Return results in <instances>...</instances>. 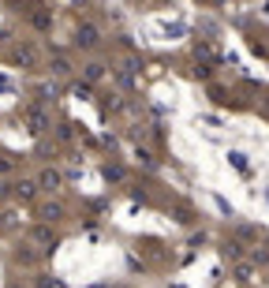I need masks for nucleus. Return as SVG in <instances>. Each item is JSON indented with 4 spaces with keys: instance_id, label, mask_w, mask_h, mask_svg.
Masks as SVG:
<instances>
[{
    "instance_id": "nucleus-3",
    "label": "nucleus",
    "mask_w": 269,
    "mask_h": 288,
    "mask_svg": "<svg viewBox=\"0 0 269 288\" xmlns=\"http://www.w3.org/2000/svg\"><path fill=\"white\" fill-rule=\"evenodd\" d=\"M38 187H42V191H56V187H60V172L56 169H45L42 176H38Z\"/></svg>"
},
{
    "instance_id": "nucleus-9",
    "label": "nucleus",
    "mask_w": 269,
    "mask_h": 288,
    "mask_svg": "<svg viewBox=\"0 0 269 288\" xmlns=\"http://www.w3.org/2000/svg\"><path fill=\"white\" fill-rule=\"evenodd\" d=\"M235 277H239V281H251L254 277V266L251 262H239V266H235Z\"/></svg>"
},
{
    "instance_id": "nucleus-12",
    "label": "nucleus",
    "mask_w": 269,
    "mask_h": 288,
    "mask_svg": "<svg viewBox=\"0 0 269 288\" xmlns=\"http://www.w3.org/2000/svg\"><path fill=\"white\" fill-rule=\"evenodd\" d=\"M71 94H75V97H90V83H75V86H71Z\"/></svg>"
},
{
    "instance_id": "nucleus-2",
    "label": "nucleus",
    "mask_w": 269,
    "mask_h": 288,
    "mask_svg": "<svg viewBox=\"0 0 269 288\" xmlns=\"http://www.w3.org/2000/svg\"><path fill=\"white\" fill-rule=\"evenodd\" d=\"M26 124H30V131H34V135H42L45 127H49V116H45L42 109H26Z\"/></svg>"
},
{
    "instance_id": "nucleus-7",
    "label": "nucleus",
    "mask_w": 269,
    "mask_h": 288,
    "mask_svg": "<svg viewBox=\"0 0 269 288\" xmlns=\"http://www.w3.org/2000/svg\"><path fill=\"white\" fill-rule=\"evenodd\" d=\"M221 254H224V258H239V254H243V243H235V240H228V243L221 247Z\"/></svg>"
},
{
    "instance_id": "nucleus-1",
    "label": "nucleus",
    "mask_w": 269,
    "mask_h": 288,
    "mask_svg": "<svg viewBox=\"0 0 269 288\" xmlns=\"http://www.w3.org/2000/svg\"><path fill=\"white\" fill-rule=\"evenodd\" d=\"M97 42H101V34H97V26H93V23H83V26H79L75 45H83V49H93Z\"/></svg>"
},
{
    "instance_id": "nucleus-11",
    "label": "nucleus",
    "mask_w": 269,
    "mask_h": 288,
    "mask_svg": "<svg viewBox=\"0 0 269 288\" xmlns=\"http://www.w3.org/2000/svg\"><path fill=\"white\" fill-rule=\"evenodd\" d=\"M105 180H124V169L120 165H105Z\"/></svg>"
},
{
    "instance_id": "nucleus-15",
    "label": "nucleus",
    "mask_w": 269,
    "mask_h": 288,
    "mask_svg": "<svg viewBox=\"0 0 269 288\" xmlns=\"http://www.w3.org/2000/svg\"><path fill=\"white\" fill-rule=\"evenodd\" d=\"M239 236H247V240H254V236H258V229H251V225H239Z\"/></svg>"
},
{
    "instance_id": "nucleus-5",
    "label": "nucleus",
    "mask_w": 269,
    "mask_h": 288,
    "mask_svg": "<svg viewBox=\"0 0 269 288\" xmlns=\"http://www.w3.org/2000/svg\"><path fill=\"white\" fill-rule=\"evenodd\" d=\"M60 217H64V206L60 202H45L42 206V221H60Z\"/></svg>"
},
{
    "instance_id": "nucleus-14",
    "label": "nucleus",
    "mask_w": 269,
    "mask_h": 288,
    "mask_svg": "<svg viewBox=\"0 0 269 288\" xmlns=\"http://www.w3.org/2000/svg\"><path fill=\"white\" fill-rule=\"evenodd\" d=\"M15 258H19V262H34V251H26V247H19V251H15Z\"/></svg>"
},
{
    "instance_id": "nucleus-6",
    "label": "nucleus",
    "mask_w": 269,
    "mask_h": 288,
    "mask_svg": "<svg viewBox=\"0 0 269 288\" xmlns=\"http://www.w3.org/2000/svg\"><path fill=\"white\" fill-rule=\"evenodd\" d=\"M34 240H38V243H45V251H52V247H56V236H52L49 229H34Z\"/></svg>"
},
{
    "instance_id": "nucleus-8",
    "label": "nucleus",
    "mask_w": 269,
    "mask_h": 288,
    "mask_svg": "<svg viewBox=\"0 0 269 288\" xmlns=\"http://www.w3.org/2000/svg\"><path fill=\"white\" fill-rule=\"evenodd\" d=\"M105 75V64H86V83H97Z\"/></svg>"
},
{
    "instance_id": "nucleus-10",
    "label": "nucleus",
    "mask_w": 269,
    "mask_h": 288,
    "mask_svg": "<svg viewBox=\"0 0 269 288\" xmlns=\"http://www.w3.org/2000/svg\"><path fill=\"white\" fill-rule=\"evenodd\" d=\"M67 71H71V64H67L64 56H56V60H52V75H67Z\"/></svg>"
},
{
    "instance_id": "nucleus-13",
    "label": "nucleus",
    "mask_w": 269,
    "mask_h": 288,
    "mask_svg": "<svg viewBox=\"0 0 269 288\" xmlns=\"http://www.w3.org/2000/svg\"><path fill=\"white\" fill-rule=\"evenodd\" d=\"M38 288H64V285H60V281H52L49 273H42V281H38Z\"/></svg>"
},
{
    "instance_id": "nucleus-4",
    "label": "nucleus",
    "mask_w": 269,
    "mask_h": 288,
    "mask_svg": "<svg viewBox=\"0 0 269 288\" xmlns=\"http://www.w3.org/2000/svg\"><path fill=\"white\" fill-rule=\"evenodd\" d=\"M11 191H15V198H23V202H30V198H34V191H38V184H30V180H19V184L11 187Z\"/></svg>"
}]
</instances>
